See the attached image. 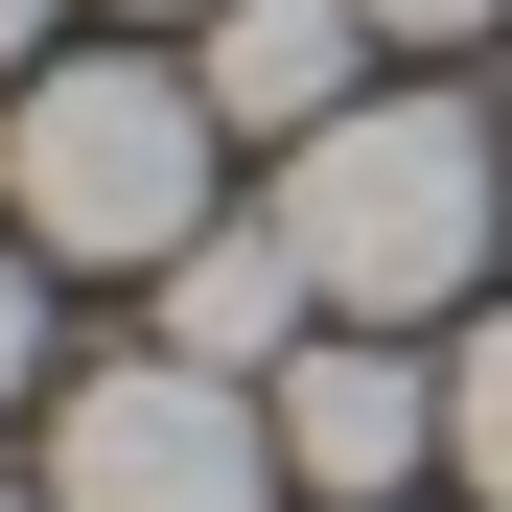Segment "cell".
<instances>
[{
  "label": "cell",
  "mask_w": 512,
  "mask_h": 512,
  "mask_svg": "<svg viewBox=\"0 0 512 512\" xmlns=\"http://www.w3.org/2000/svg\"><path fill=\"white\" fill-rule=\"evenodd\" d=\"M210 70H140V47H47L0 94V233L70 256V280H163L210 233Z\"/></svg>",
  "instance_id": "1"
},
{
  "label": "cell",
  "mask_w": 512,
  "mask_h": 512,
  "mask_svg": "<svg viewBox=\"0 0 512 512\" xmlns=\"http://www.w3.org/2000/svg\"><path fill=\"white\" fill-rule=\"evenodd\" d=\"M489 210H512V140L466 94H350L326 140H280V233H303L326 326H443L489 280Z\"/></svg>",
  "instance_id": "2"
},
{
  "label": "cell",
  "mask_w": 512,
  "mask_h": 512,
  "mask_svg": "<svg viewBox=\"0 0 512 512\" xmlns=\"http://www.w3.org/2000/svg\"><path fill=\"white\" fill-rule=\"evenodd\" d=\"M280 489V396L210 350H117L47 396V512H256Z\"/></svg>",
  "instance_id": "3"
},
{
  "label": "cell",
  "mask_w": 512,
  "mask_h": 512,
  "mask_svg": "<svg viewBox=\"0 0 512 512\" xmlns=\"http://www.w3.org/2000/svg\"><path fill=\"white\" fill-rule=\"evenodd\" d=\"M256 396H280V466H303L326 512H396L419 466H443V373H419L396 326H303Z\"/></svg>",
  "instance_id": "4"
},
{
  "label": "cell",
  "mask_w": 512,
  "mask_h": 512,
  "mask_svg": "<svg viewBox=\"0 0 512 512\" xmlns=\"http://www.w3.org/2000/svg\"><path fill=\"white\" fill-rule=\"evenodd\" d=\"M373 47H396L373 0H210V47H187V70H210V117H233V140H326V117L373 94Z\"/></svg>",
  "instance_id": "5"
},
{
  "label": "cell",
  "mask_w": 512,
  "mask_h": 512,
  "mask_svg": "<svg viewBox=\"0 0 512 512\" xmlns=\"http://www.w3.org/2000/svg\"><path fill=\"white\" fill-rule=\"evenodd\" d=\"M326 326V280H303V233L280 210H210L187 256H163V350H210V373H280Z\"/></svg>",
  "instance_id": "6"
},
{
  "label": "cell",
  "mask_w": 512,
  "mask_h": 512,
  "mask_svg": "<svg viewBox=\"0 0 512 512\" xmlns=\"http://www.w3.org/2000/svg\"><path fill=\"white\" fill-rule=\"evenodd\" d=\"M443 466H466V489L512 512V303H489L466 350H443Z\"/></svg>",
  "instance_id": "7"
},
{
  "label": "cell",
  "mask_w": 512,
  "mask_h": 512,
  "mask_svg": "<svg viewBox=\"0 0 512 512\" xmlns=\"http://www.w3.org/2000/svg\"><path fill=\"white\" fill-rule=\"evenodd\" d=\"M24 396H47V256L0 233V419H24Z\"/></svg>",
  "instance_id": "8"
},
{
  "label": "cell",
  "mask_w": 512,
  "mask_h": 512,
  "mask_svg": "<svg viewBox=\"0 0 512 512\" xmlns=\"http://www.w3.org/2000/svg\"><path fill=\"white\" fill-rule=\"evenodd\" d=\"M373 24H396V47H489V0H373Z\"/></svg>",
  "instance_id": "9"
},
{
  "label": "cell",
  "mask_w": 512,
  "mask_h": 512,
  "mask_svg": "<svg viewBox=\"0 0 512 512\" xmlns=\"http://www.w3.org/2000/svg\"><path fill=\"white\" fill-rule=\"evenodd\" d=\"M24 70H47V0H0V94H24Z\"/></svg>",
  "instance_id": "10"
},
{
  "label": "cell",
  "mask_w": 512,
  "mask_h": 512,
  "mask_svg": "<svg viewBox=\"0 0 512 512\" xmlns=\"http://www.w3.org/2000/svg\"><path fill=\"white\" fill-rule=\"evenodd\" d=\"M0 512H47V489H0Z\"/></svg>",
  "instance_id": "11"
},
{
  "label": "cell",
  "mask_w": 512,
  "mask_h": 512,
  "mask_svg": "<svg viewBox=\"0 0 512 512\" xmlns=\"http://www.w3.org/2000/svg\"><path fill=\"white\" fill-rule=\"evenodd\" d=\"M187 24H210V0H187Z\"/></svg>",
  "instance_id": "12"
}]
</instances>
